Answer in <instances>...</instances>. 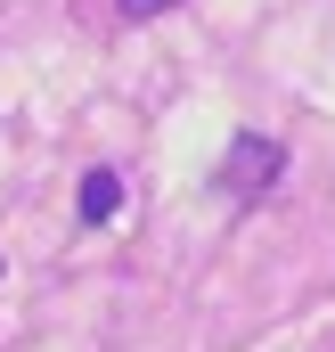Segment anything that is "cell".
Masks as SVG:
<instances>
[{
	"instance_id": "3",
	"label": "cell",
	"mask_w": 335,
	"mask_h": 352,
	"mask_svg": "<svg viewBox=\"0 0 335 352\" xmlns=\"http://www.w3.org/2000/svg\"><path fill=\"white\" fill-rule=\"evenodd\" d=\"M115 8H123V16H164L172 0H115Z\"/></svg>"
},
{
	"instance_id": "1",
	"label": "cell",
	"mask_w": 335,
	"mask_h": 352,
	"mask_svg": "<svg viewBox=\"0 0 335 352\" xmlns=\"http://www.w3.org/2000/svg\"><path fill=\"white\" fill-rule=\"evenodd\" d=\"M278 173H286V148H278L270 131H238V140L221 148V164H213V188H221V197H270Z\"/></svg>"
},
{
	"instance_id": "2",
	"label": "cell",
	"mask_w": 335,
	"mask_h": 352,
	"mask_svg": "<svg viewBox=\"0 0 335 352\" xmlns=\"http://www.w3.org/2000/svg\"><path fill=\"white\" fill-rule=\"evenodd\" d=\"M123 213V173L115 164H98V173H82V197H74V221L82 230H98V221H115Z\"/></svg>"
}]
</instances>
